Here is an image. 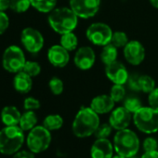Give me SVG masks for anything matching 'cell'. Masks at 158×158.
<instances>
[{"label":"cell","mask_w":158,"mask_h":158,"mask_svg":"<svg viewBox=\"0 0 158 158\" xmlns=\"http://www.w3.org/2000/svg\"><path fill=\"white\" fill-rule=\"evenodd\" d=\"M99 126V114L94 112L90 106L82 107L77 112L73 121L72 130L73 135L78 138H88L94 135Z\"/></svg>","instance_id":"1"},{"label":"cell","mask_w":158,"mask_h":158,"mask_svg":"<svg viewBox=\"0 0 158 158\" xmlns=\"http://www.w3.org/2000/svg\"><path fill=\"white\" fill-rule=\"evenodd\" d=\"M48 22L51 29L59 35L73 32L78 23V16L71 8H57L48 13Z\"/></svg>","instance_id":"2"},{"label":"cell","mask_w":158,"mask_h":158,"mask_svg":"<svg viewBox=\"0 0 158 158\" xmlns=\"http://www.w3.org/2000/svg\"><path fill=\"white\" fill-rule=\"evenodd\" d=\"M25 142L24 131L20 126H5L0 130V153L13 155Z\"/></svg>","instance_id":"3"},{"label":"cell","mask_w":158,"mask_h":158,"mask_svg":"<svg viewBox=\"0 0 158 158\" xmlns=\"http://www.w3.org/2000/svg\"><path fill=\"white\" fill-rule=\"evenodd\" d=\"M139 139L131 129L125 128L117 130L114 137V148L117 154L126 158L135 156L139 150Z\"/></svg>","instance_id":"4"},{"label":"cell","mask_w":158,"mask_h":158,"mask_svg":"<svg viewBox=\"0 0 158 158\" xmlns=\"http://www.w3.org/2000/svg\"><path fill=\"white\" fill-rule=\"evenodd\" d=\"M133 122L136 127L145 134L158 132V111L148 107H141L133 114Z\"/></svg>","instance_id":"5"},{"label":"cell","mask_w":158,"mask_h":158,"mask_svg":"<svg viewBox=\"0 0 158 158\" xmlns=\"http://www.w3.org/2000/svg\"><path fill=\"white\" fill-rule=\"evenodd\" d=\"M51 131L47 129L43 125L36 126L31 129L27 135L26 144L28 149L34 153L45 152L51 143Z\"/></svg>","instance_id":"6"},{"label":"cell","mask_w":158,"mask_h":158,"mask_svg":"<svg viewBox=\"0 0 158 158\" xmlns=\"http://www.w3.org/2000/svg\"><path fill=\"white\" fill-rule=\"evenodd\" d=\"M25 62V55L20 47L12 45L5 49L2 56V66L7 72L17 73L23 70Z\"/></svg>","instance_id":"7"},{"label":"cell","mask_w":158,"mask_h":158,"mask_svg":"<svg viewBox=\"0 0 158 158\" xmlns=\"http://www.w3.org/2000/svg\"><path fill=\"white\" fill-rule=\"evenodd\" d=\"M113 33V30L108 24L104 23H94L88 27L86 36L93 45L104 47L111 43Z\"/></svg>","instance_id":"8"},{"label":"cell","mask_w":158,"mask_h":158,"mask_svg":"<svg viewBox=\"0 0 158 158\" xmlns=\"http://www.w3.org/2000/svg\"><path fill=\"white\" fill-rule=\"evenodd\" d=\"M21 42L24 48L33 54L38 53L44 47V36L35 28L26 27L22 31Z\"/></svg>","instance_id":"9"},{"label":"cell","mask_w":158,"mask_h":158,"mask_svg":"<svg viewBox=\"0 0 158 158\" xmlns=\"http://www.w3.org/2000/svg\"><path fill=\"white\" fill-rule=\"evenodd\" d=\"M102 0H70V8L81 19L94 17L101 7Z\"/></svg>","instance_id":"10"},{"label":"cell","mask_w":158,"mask_h":158,"mask_svg":"<svg viewBox=\"0 0 158 158\" xmlns=\"http://www.w3.org/2000/svg\"><path fill=\"white\" fill-rule=\"evenodd\" d=\"M126 60L134 66L139 65L145 59L146 51L143 45L138 40H131L123 48Z\"/></svg>","instance_id":"11"},{"label":"cell","mask_w":158,"mask_h":158,"mask_svg":"<svg viewBox=\"0 0 158 158\" xmlns=\"http://www.w3.org/2000/svg\"><path fill=\"white\" fill-rule=\"evenodd\" d=\"M96 61V54L92 48L84 46L79 48L74 55L73 62L75 66L82 71H88L91 69Z\"/></svg>","instance_id":"12"},{"label":"cell","mask_w":158,"mask_h":158,"mask_svg":"<svg viewBox=\"0 0 158 158\" xmlns=\"http://www.w3.org/2000/svg\"><path fill=\"white\" fill-rule=\"evenodd\" d=\"M105 73L110 81H112L114 84L118 85H125L126 83H127L129 77L126 66L122 62L117 60L106 65Z\"/></svg>","instance_id":"13"},{"label":"cell","mask_w":158,"mask_h":158,"mask_svg":"<svg viewBox=\"0 0 158 158\" xmlns=\"http://www.w3.org/2000/svg\"><path fill=\"white\" fill-rule=\"evenodd\" d=\"M131 120H133L132 114L127 110L124 106L117 107L111 112L109 117V124L115 130H121L127 128L130 125Z\"/></svg>","instance_id":"14"},{"label":"cell","mask_w":158,"mask_h":158,"mask_svg":"<svg viewBox=\"0 0 158 158\" xmlns=\"http://www.w3.org/2000/svg\"><path fill=\"white\" fill-rule=\"evenodd\" d=\"M48 60L55 67L63 68L70 61L69 51L60 44L50 47L48 50Z\"/></svg>","instance_id":"15"},{"label":"cell","mask_w":158,"mask_h":158,"mask_svg":"<svg viewBox=\"0 0 158 158\" xmlns=\"http://www.w3.org/2000/svg\"><path fill=\"white\" fill-rule=\"evenodd\" d=\"M114 144L108 139H96L91 146V158H113Z\"/></svg>","instance_id":"16"},{"label":"cell","mask_w":158,"mask_h":158,"mask_svg":"<svg viewBox=\"0 0 158 158\" xmlns=\"http://www.w3.org/2000/svg\"><path fill=\"white\" fill-rule=\"evenodd\" d=\"M114 102L110 95H99L90 102V108L98 114H104L111 113L114 108Z\"/></svg>","instance_id":"17"},{"label":"cell","mask_w":158,"mask_h":158,"mask_svg":"<svg viewBox=\"0 0 158 158\" xmlns=\"http://www.w3.org/2000/svg\"><path fill=\"white\" fill-rule=\"evenodd\" d=\"M13 87L17 92L26 94L30 92L33 88V77H31L25 72L21 71L15 73L13 78Z\"/></svg>","instance_id":"18"},{"label":"cell","mask_w":158,"mask_h":158,"mask_svg":"<svg viewBox=\"0 0 158 158\" xmlns=\"http://www.w3.org/2000/svg\"><path fill=\"white\" fill-rule=\"evenodd\" d=\"M21 116V112L16 106L13 105L5 106L0 114L1 121L5 126H19Z\"/></svg>","instance_id":"19"},{"label":"cell","mask_w":158,"mask_h":158,"mask_svg":"<svg viewBox=\"0 0 158 158\" xmlns=\"http://www.w3.org/2000/svg\"><path fill=\"white\" fill-rule=\"evenodd\" d=\"M37 115L35 111H25L23 114H22L19 126L23 131H30L37 126Z\"/></svg>","instance_id":"20"},{"label":"cell","mask_w":158,"mask_h":158,"mask_svg":"<svg viewBox=\"0 0 158 158\" xmlns=\"http://www.w3.org/2000/svg\"><path fill=\"white\" fill-rule=\"evenodd\" d=\"M117 56H118V48L110 43L102 48L101 53V60L106 66L117 60Z\"/></svg>","instance_id":"21"},{"label":"cell","mask_w":158,"mask_h":158,"mask_svg":"<svg viewBox=\"0 0 158 158\" xmlns=\"http://www.w3.org/2000/svg\"><path fill=\"white\" fill-rule=\"evenodd\" d=\"M31 5L39 12L49 13L56 9L57 0H31Z\"/></svg>","instance_id":"22"},{"label":"cell","mask_w":158,"mask_h":158,"mask_svg":"<svg viewBox=\"0 0 158 158\" xmlns=\"http://www.w3.org/2000/svg\"><path fill=\"white\" fill-rule=\"evenodd\" d=\"M43 126L49 131L58 130L63 126V118L60 114H48L45 117Z\"/></svg>","instance_id":"23"},{"label":"cell","mask_w":158,"mask_h":158,"mask_svg":"<svg viewBox=\"0 0 158 158\" xmlns=\"http://www.w3.org/2000/svg\"><path fill=\"white\" fill-rule=\"evenodd\" d=\"M60 45L67 49L69 52L73 51L77 48L78 46V38L73 34V32H70L67 34H63L60 36Z\"/></svg>","instance_id":"24"},{"label":"cell","mask_w":158,"mask_h":158,"mask_svg":"<svg viewBox=\"0 0 158 158\" xmlns=\"http://www.w3.org/2000/svg\"><path fill=\"white\" fill-rule=\"evenodd\" d=\"M139 91L148 94L151 93L156 88L154 79L147 74H142L139 76Z\"/></svg>","instance_id":"25"},{"label":"cell","mask_w":158,"mask_h":158,"mask_svg":"<svg viewBox=\"0 0 158 158\" xmlns=\"http://www.w3.org/2000/svg\"><path fill=\"white\" fill-rule=\"evenodd\" d=\"M128 36L123 31H115L113 33L111 39V44H113L117 48H124L125 46L128 43Z\"/></svg>","instance_id":"26"},{"label":"cell","mask_w":158,"mask_h":158,"mask_svg":"<svg viewBox=\"0 0 158 158\" xmlns=\"http://www.w3.org/2000/svg\"><path fill=\"white\" fill-rule=\"evenodd\" d=\"M31 5V0H11L10 1V10L16 13L26 12Z\"/></svg>","instance_id":"27"},{"label":"cell","mask_w":158,"mask_h":158,"mask_svg":"<svg viewBox=\"0 0 158 158\" xmlns=\"http://www.w3.org/2000/svg\"><path fill=\"white\" fill-rule=\"evenodd\" d=\"M110 96L114 102H122L126 97V89L124 85L114 84V86L111 88L110 90Z\"/></svg>","instance_id":"28"},{"label":"cell","mask_w":158,"mask_h":158,"mask_svg":"<svg viewBox=\"0 0 158 158\" xmlns=\"http://www.w3.org/2000/svg\"><path fill=\"white\" fill-rule=\"evenodd\" d=\"M48 88L53 95H60L63 92L64 85L60 78L59 77H52L48 82Z\"/></svg>","instance_id":"29"},{"label":"cell","mask_w":158,"mask_h":158,"mask_svg":"<svg viewBox=\"0 0 158 158\" xmlns=\"http://www.w3.org/2000/svg\"><path fill=\"white\" fill-rule=\"evenodd\" d=\"M23 71L25 72L27 74H29L31 77H35L39 75V73H41V66L36 61L26 60Z\"/></svg>","instance_id":"30"},{"label":"cell","mask_w":158,"mask_h":158,"mask_svg":"<svg viewBox=\"0 0 158 158\" xmlns=\"http://www.w3.org/2000/svg\"><path fill=\"white\" fill-rule=\"evenodd\" d=\"M127 110H128L132 114H134L137 111H139L142 105H141V102L135 97H130L125 100L124 102V105H123Z\"/></svg>","instance_id":"31"},{"label":"cell","mask_w":158,"mask_h":158,"mask_svg":"<svg viewBox=\"0 0 158 158\" xmlns=\"http://www.w3.org/2000/svg\"><path fill=\"white\" fill-rule=\"evenodd\" d=\"M113 130L112 126L109 123H105V124H100V126L98 127L97 130L94 133V136L96 137V139H108V137L111 135Z\"/></svg>","instance_id":"32"},{"label":"cell","mask_w":158,"mask_h":158,"mask_svg":"<svg viewBox=\"0 0 158 158\" xmlns=\"http://www.w3.org/2000/svg\"><path fill=\"white\" fill-rule=\"evenodd\" d=\"M40 102L34 97H28L23 102V108L25 111H35L40 108Z\"/></svg>","instance_id":"33"},{"label":"cell","mask_w":158,"mask_h":158,"mask_svg":"<svg viewBox=\"0 0 158 158\" xmlns=\"http://www.w3.org/2000/svg\"><path fill=\"white\" fill-rule=\"evenodd\" d=\"M144 152H152V151H157L158 148V142L157 140L152 138V137H148L143 140L142 143Z\"/></svg>","instance_id":"34"},{"label":"cell","mask_w":158,"mask_h":158,"mask_svg":"<svg viewBox=\"0 0 158 158\" xmlns=\"http://www.w3.org/2000/svg\"><path fill=\"white\" fill-rule=\"evenodd\" d=\"M10 26V18L6 12L0 11V35H3Z\"/></svg>","instance_id":"35"},{"label":"cell","mask_w":158,"mask_h":158,"mask_svg":"<svg viewBox=\"0 0 158 158\" xmlns=\"http://www.w3.org/2000/svg\"><path fill=\"white\" fill-rule=\"evenodd\" d=\"M149 106L158 111V88H155L148 96Z\"/></svg>","instance_id":"36"},{"label":"cell","mask_w":158,"mask_h":158,"mask_svg":"<svg viewBox=\"0 0 158 158\" xmlns=\"http://www.w3.org/2000/svg\"><path fill=\"white\" fill-rule=\"evenodd\" d=\"M128 88L132 91H139V76L136 74H133L132 76L129 75L128 77Z\"/></svg>","instance_id":"37"},{"label":"cell","mask_w":158,"mask_h":158,"mask_svg":"<svg viewBox=\"0 0 158 158\" xmlns=\"http://www.w3.org/2000/svg\"><path fill=\"white\" fill-rule=\"evenodd\" d=\"M35 154L32 151L27 150H20L16 153L13 154L12 158H35Z\"/></svg>","instance_id":"38"},{"label":"cell","mask_w":158,"mask_h":158,"mask_svg":"<svg viewBox=\"0 0 158 158\" xmlns=\"http://www.w3.org/2000/svg\"><path fill=\"white\" fill-rule=\"evenodd\" d=\"M11 0H0V11L5 12L7 10L10 9Z\"/></svg>","instance_id":"39"},{"label":"cell","mask_w":158,"mask_h":158,"mask_svg":"<svg viewBox=\"0 0 158 158\" xmlns=\"http://www.w3.org/2000/svg\"><path fill=\"white\" fill-rule=\"evenodd\" d=\"M140 158H158V151L145 152Z\"/></svg>","instance_id":"40"},{"label":"cell","mask_w":158,"mask_h":158,"mask_svg":"<svg viewBox=\"0 0 158 158\" xmlns=\"http://www.w3.org/2000/svg\"><path fill=\"white\" fill-rule=\"evenodd\" d=\"M149 2L151 3V5L155 8V9H158V0H149Z\"/></svg>","instance_id":"41"},{"label":"cell","mask_w":158,"mask_h":158,"mask_svg":"<svg viewBox=\"0 0 158 158\" xmlns=\"http://www.w3.org/2000/svg\"><path fill=\"white\" fill-rule=\"evenodd\" d=\"M113 158H126V157H124L122 155H119V154H116V155L113 156Z\"/></svg>","instance_id":"42"},{"label":"cell","mask_w":158,"mask_h":158,"mask_svg":"<svg viewBox=\"0 0 158 158\" xmlns=\"http://www.w3.org/2000/svg\"><path fill=\"white\" fill-rule=\"evenodd\" d=\"M130 158H138V157H136V156H133V157H130Z\"/></svg>","instance_id":"43"}]
</instances>
